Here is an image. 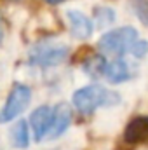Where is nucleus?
<instances>
[{
	"label": "nucleus",
	"instance_id": "obj_1",
	"mask_svg": "<svg viewBox=\"0 0 148 150\" xmlns=\"http://www.w3.org/2000/svg\"><path fill=\"white\" fill-rule=\"evenodd\" d=\"M73 107L84 115L92 113L99 107H115L120 103V94L106 89L99 84H91L85 87H80L73 93Z\"/></svg>",
	"mask_w": 148,
	"mask_h": 150
},
{
	"label": "nucleus",
	"instance_id": "obj_2",
	"mask_svg": "<svg viewBox=\"0 0 148 150\" xmlns=\"http://www.w3.org/2000/svg\"><path fill=\"white\" fill-rule=\"evenodd\" d=\"M68 52H70V47L63 42L42 40L30 49L28 59L35 67H56L68 58Z\"/></svg>",
	"mask_w": 148,
	"mask_h": 150
},
{
	"label": "nucleus",
	"instance_id": "obj_3",
	"mask_svg": "<svg viewBox=\"0 0 148 150\" xmlns=\"http://www.w3.org/2000/svg\"><path fill=\"white\" fill-rule=\"evenodd\" d=\"M138 40V32L132 26H120L106 32L103 37L99 38L98 47L103 54H115L120 58L124 52L131 49V45Z\"/></svg>",
	"mask_w": 148,
	"mask_h": 150
},
{
	"label": "nucleus",
	"instance_id": "obj_4",
	"mask_svg": "<svg viewBox=\"0 0 148 150\" xmlns=\"http://www.w3.org/2000/svg\"><path fill=\"white\" fill-rule=\"evenodd\" d=\"M32 101V89L26 86V84H21V82H16L0 110V124H5V122H11L14 120L18 115L26 110V107L30 105Z\"/></svg>",
	"mask_w": 148,
	"mask_h": 150
},
{
	"label": "nucleus",
	"instance_id": "obj_5",
	"mask_svg": "<svg viewBox=\"0 0 148 150\" xmlns=\"http://www.w3.org/2000/svg\"><path fill=\"white\" fill-rule=\"evenodd\" d=\"M72 124V108L68 103H58L52 108V120H51V129H49V138L56 140L59 138Z\"/></svg>",
	"mask_w": 148,
	"mask_h": 150
},
{
	"label": "nucleus",
	"instance_id": "obj_6",
	"mask_svg": "<svg viewBox=\"0 0 148 150\" xmlns=\"http://www.w3.org/2000/svg\"><path fill=\"white\" fill-rule=\"evenodd\" d=\"M51 120H52V108L47 107V105H42V107H38L32 112L30 126H32V131H33V136H35L37 142L44 140L49 134Z\"/></svg>",
	"mask_w": 148,
	"mask_h": 150
},
{
	"label": "nucleus",
	"instance_id": "obj_7",
	"mask_svg": "<svg viewBox=\"0 0 148 150\" xmlns=\"http://www.w3.org/2000/svg\"><path fill=\"white\" fill-rule=\"evenodd\" d=\"M66 18L70 21V30H72V35L75 38H80V40H87V38L92 35V21L80 11H73L70 9L66 12Z\"/></svg>",
	"mask_w": 148,
	"mask_h": 150
},
{
	"label": "nucleus",
	"instance_id": "obj_8",
	"mask_svg": "<svg viewBox=\"0 0 148 150\" xmlns=\"http://www.w3.org/2000/svg\"><path fill=\"white\" fill-rule=\"evenodd\" d=\"M106 80L111 84H122L129 79L134 77V72L131 68V65L124 59V58H115L106 65V72H105Z\"/></svg>",
	"mask_w": 148,
	"mask_h": 150
},
{
	"label": "nucleus",
	"instance_id": "obj_9",
	"mask_svg": "<svg viewBox=\"0 0 148 150\" xmlns=\"http://www.w3.org/2000/svg\"><path fill=\"white\" fill-rule=\"evenodd\" d=\"M148 138V115H140L132 119L125 131H124V140L127 143H140Z\"/></svg>",
	"mask_w": 148,
	"mask_h": 150
},
{
	"label": "nucleus",
	"instance_id": "obj_10",
	"mask_svg": "<svg viewBox=\"0 0 148 150\" xmlns=\"http://www.w3.org/2000/svg\"><path fill=\"white\" fill-rule=\"evenodd\" d=\"M11 143L16 149H26L30 143V133H28V124L25 120H18L12 129H11Z\"/></svg>",
	"mask_w": 148,
	"mask_h": 150
},
{
	"label": "nucleus",
	"instance_id": "obj_11",
	"mask_svg": "<svg viewBox=\"0 0 148 150\" xmlns=\"http://www.w3.org/2000/svg\"><path fill=\"white\" fill-rule=\"evenodd\" d=\"M106 59L105 56L101 54H92L89 56L85 61H84V72L94 79H99V77H105V72H106Z\"/></svg>",
	"mask_w": 148,
	"mask_h": 150
},
{
	"label": "nucleus",
	"instance_id": "obj_12",
	"mask_svg": "<svg viewBox=\"0 0 148 150\" xmlns=\"http://www.w3.org/2000/svg\"><path fill=\"white\" fill-rule=\"evenodd\" d=\"M94 23L98 28H105L111 25L115 21V11L111 7H106V5H98L94 7Z\"/></svg>",
	"mask_w": 148,
	"mask_h": 150
},
{
	"label": "nucleus",
	"instance_id": "obj_13",
	"mask_svg": "<svg viewBox=\"0 0 148 150\" xmlns=\"http://www.w3.org/2000/svg\"><path fill=\"white\" fill-rule=\"evenodd\" d=\"M131 7L138 16V19L145 26H148V0H131Z\"/></svg>",
	"mask_w": 148,
	"mask_h": 150
},
{
	"label": "nucleus",
	"instance_id": "obj_14",
	"mask_svg": "<svg viewBox=\"0 0 148 150\" xmlns=\"http://www.w3.org/2000/svg\"><path fill=\"white\" fill-rule=\"evenodd\" d=\"M129 52H131L134 58H143V56H147L148 54V42L147 40H136V42L131 45Z\"/></svg>",
	"mask_w": 148,
	"mask_h": 150
},
{
	"label": "nucleus",
	"instance_id": "obj_15",
	"mask_svg": "<svg viewBox=\"0 0 148 150\" xmlns=\"http://www.w3.org/2000/svg\"><path fill=\"white\" fill-rule=\"evenodd\" d=\"M2 40H4V25L0 21V44H2Z\"/></svg>",
	"mask_w": 148,
	"mask_h": 150
},
{
	"label": "nucleus",
	"instance_id": "obj_16",
	"mask_svg": "<svg viewBox=\"0 0 148 150\" xmlns=\"http://www.w3.org/2000/svg\"><path fill=\"white\" fill-rule=\"evenodd\" d=\"M47 4H59V2H63V0H45Z\"/></svg>",
	"mask_w": 148,
	"mask_h": 150
}]
</instances>
